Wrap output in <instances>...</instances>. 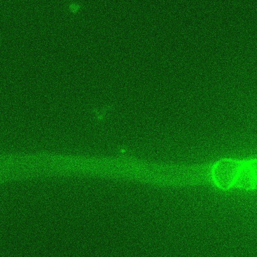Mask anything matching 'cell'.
<instances>
[{"instance_id": "obj_1", "label": "cell", "mask_w": 257, "mask_h": 257, "mask_svg": "<svg viewBox=\"0 0 257 257\" xmlns=\"http://www.w3.org/2000/svg\"><path fill=\"white\" fill-rule=\"evenodd\" d=\"M211 180L222 190L233 188L245 190L257 188V161L223 159L212 165Z\"/></svg>"}]
</instances>
